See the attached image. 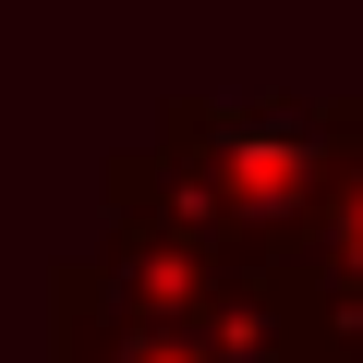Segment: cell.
<instances>
[{"label": "cell", "mask_w": 363, "mask_h": 363, "mask_svg": "<svg viewBox=\"0 0 363 363\" xmlns=\"http://www.w3.org/2000/svg\"><path fill=\"white\" fill-rule=\"evenodd\" d=\"M303 291L327 279V303L339 315H363V121H351V145H339V169H327V194H315V218L291 230V255H279Z\"/></svg>", "instance_id": "cell-1"}, {"label": "cell", "mask_w": 363, "mask_h": 363, "mask_svg": "<svg viewBox=\"0 0 363 363\" xmlns=\"http://www.w3.org/2000/svg\"><path fill=\"white\" fill-rule=\"evenodd\" d=\"M61 363H218V351H194V339H169V327L109 315V339H97V327H61Z\"/></svg>", "instance_id": "cell-2"}, {"label": "cell", "mask_w": 363, "mask_h": 363, "mask_svg": "<svg viewBox=\"0 0 363 363\" xmlns=\"http://www.w3.org/2000/svg\"><path fill=\"white\" fill-rule=\"evenodd\" d=\"M303 363H363V315H339V339H327V351H303Z\"/></svg>", "instance_id": "cell-3"}]
</instances>
